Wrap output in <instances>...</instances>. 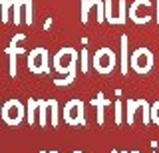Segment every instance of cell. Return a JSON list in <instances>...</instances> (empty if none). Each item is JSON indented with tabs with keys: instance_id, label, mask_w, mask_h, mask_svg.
Segmentation results:
<instances>
[{
	"instance_id": "cell-1",
	"label": "cell",
	"mask_w": 159,
	"mask_h": 153,
	"mask_svg": "<svg viewBox=\"0 0 159 153\" xmlns=\"http://www.w3.org/2000/svg\"><path fill=\"white\" fill-rule=\"evenodd\" d=\"M76 60H78V52L72 48H64L54 56V66L58 72H66L68 80L72 83V80L76 78Z\"/></svg>"
},
{
	"instance_id": "cell-2",
	"label": "cell",
	"mask_w": 159,
	"mask_h": 153,
	"mask_svg": "<svg viewBox=\"0 0 159 153\" xmlns=\"http://www.w3.org/2000/svg\"><path fill=\"white\" fill-rule=\"evenodd\" d=\"M24 106L18 100H8L6 103H2V110H0V115L6 125H18L24 119Z\"/></svg>"
},
{
	"instance_id": "cell-3",
	"label": "cell",
	"mask_w": 159,
	"mask_h": 153,
	"mask_svg": "<svg viewBox=\"0 0 159 153\" xmlns=\"http://www.w3.org/2000/svg\"><path fill=\"white\" fill-rule=\"evenodd\" d=\"M64 121L70 125H84L86 117H84V103L80 100H72L64 107Z\"/></svg>"
},
{
	"instance_id": "cell-4",
	"label": "cell",
	"mask_w": 159,
	"mask_h": 153,
	"mask_svg": "<svg viewBox=\"0 0 159 153\" xmlns=\"http://www.w3.org/2000/svg\"><path fill=\"white\" fill-rule=\"evenodd\" d=\"M28 68H30V72H34V74L50 72V68H48V52L44 50V48L32 50V54L28 56Z\"/></svg>"
},
{
	"instance_id": "cell-5",
	"label": "cell",
	"mask_w": 159,
	"mask_h": 153,
	"mask_svg": "<svg viewBox=\"0 0 159 153\" xmlns=\"http://www.w3.org/2000/svg\"><path fill=\"white\" fill-rule=\"evenodd\" d=\"M93 66L99 74H109L116 66V56L109 48H102L96 56H93Z\"/></svg>"
},
{
	"instance_id": "cell-6",
	"label": "cell",
	"mask_w": 159,
	"mask_h": 153,
	"mask_svg": "<svg viewBox=\"0 0 159 153\" xmlns=\"http://www.w3.org/2000/svg\"><path fill=\"white\" fill-rule=\"evenodd\" d=\"M12 10H14V18H12L14 24H20L22 18L26 24H32L34 18H32V2L30 0H14Z\"/></svg>"
},
{
	"instance_id": "cell-7",
	"label": "cell",
	"mask_w": 159,
	"mask_h": 153,
	"mask_svg": "<svg viewBox=\"0 0 159 153\" xmlns=\"http://www.w3.org/2000/svg\"><path fill=\"white\" fill-rule=\"evenodd\" d=\"M151 62H153V58H151V54H149V50H145V48L133 52V56H131V66L137 74L149 72L151 70Z\"/></svg>"
},
{
	"instance_id": "cell-8",
	"label": "cell",
	"mask_w": 159,
	"mask_h": 153,
	"mask_svg": "<svg viewBox=\"0 0 159 153\" xmlns=\"http://www.w3.org/2000/svg\"><path fill=\"white\" fill-rule=\"evenodd\" d=\"M38 107H40V100H30L28 101V121L32 123H36V113H38Z\"/></svg>"
},
{
	"instance_id": "cell-9",
	"label": "cell",
	"mask_w": 159,
	"mask_h": 153,
	"mask_svg": "<svg viewBox=\"0 0 159 153\" xmlns=\"http://www.w3.org/2000/svg\"><path fill=\"white\" fill-rule=\"evenodd\" d=\"M92 103H93V106L98 107V123L102 125V123H103V107H106L109 101H107V100H103L102 96H98V97H96V100H93Z\"/></svg>"
},
{
	"instance_id": "cell-10",
	"label": "cell",
	"mask_w": 159,
	"mask_h": 153,
	"mask_svg": "<svg viewBox=\"0 0 159 153\" xmlns=\"http://www.w3.org/2000/svg\"><path fill=\"white\" fill-rule=\"evenodd\" d=\"M14 4V0H4L2 2V8H0V16H2V22H8V12H10V6Z\"/></svg>"
},
{
	"instance_id": "cell-11",
	"label": "cell",
	"mask_w": 159,
	"mask_h": 153,
	"mask_svg": "<svg viewBox=\"0 0 159 153\" xmlns=\"http://www.w3.org/2000/svg\"><path fill=\"white\" fill-rule=\"evenodd\" d=\"M48 103H50V110H52V127H56L58 125V103L54 100H48Z\"/></svg>"
},
{
	"instance_id": "cell-12",
	"label": "cell",
	"mask_w": 159,
	"mask_h": 153,
	"mask_svg": "<svg viewBox=\"0 0 159 153\" xmlns=\"http://www.w3.org/2000/svg\"><path fill=\"white\" fill-rule=\"evenodd\" d=\"M121 46H123V74H127V38H121Z\"/></svg>"
},
{
	"instance_id": "cell-13",
	"label": "cell",
	"mask_w": 159,
	"mask_h": 153,
	"mask_svg": "<svg viewBox=\"0 0 159 153\" xmlns=\"http://www.w3.org/2000/svg\"><path fill=\"white\" fill-rule=\"evenodd\" d=\"M86 64H88V54H86V52H82V70H84V72L88 70Z\"/></svg>"
},
{
	"instance_id": "cell-14",
	"label": "cell",
	"mask_w": 159,
	"mask_h": 153,
	"mask_svg": "<svg viewBox=\"0 0 159 153\" xmlns=\"http://www.w3.org/2000/svg\"><path fill=\"white\" fill-rule=\"evenodd\" d=\"M72 153H82V151H72Z\"/></svg>"
},
{
	"instance_id": "cell-15",
	"label": "cell",
	"mask_w": 159,
	"mask_h": 153,
	"mask_svg": "<svg viewBox=\"0 0 159 153\" xmlns=\"http://www.w3.org/2000/svg\"><path fill=\"white\" fill-rule=\"evenodd\" d=\"M111 153H119V151H111Z\"/></svg>"
},
{
	"instance_id": "cell-16",
	"label": "cell",
	"mask_w": 159,
	"mask_h": 153,
	"mask_svg": "<svg viewBox=\"0 0 159 153\" xmlns=\"http://www.w3.org/2000/svg\"><path fill=\"white\" fill-rule=\"evenodd\" d=\"M42 153H46V151H42ZM48 153H50V151H48Z\"/></svg>"
},
{
	"instance_id": "cell-17",
	"label": "cell",
	"mask_w": 159,
	"mask_h": 153,
	"mask_svg": "<svg viewBox=\"0 0 159 153\" xmlns=\"http://www.w3.org/2000/svg\"><path fill=\"white\" fill-rule=\"evenodd\" d=\"M0 110H2V106H0Z\"/></svg>"
}]
</instances>
